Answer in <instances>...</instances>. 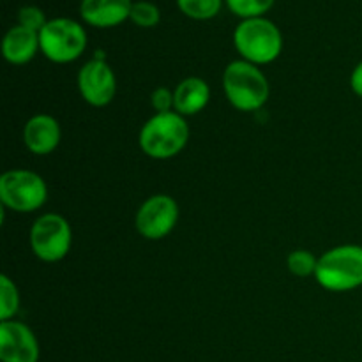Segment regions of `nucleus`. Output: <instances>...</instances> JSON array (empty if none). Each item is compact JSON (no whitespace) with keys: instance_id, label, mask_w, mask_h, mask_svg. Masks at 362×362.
<instances>
[{"instance_id":"obj_1","label":"nucleus","mask_w":362,"mask_h":362,"mask_svg":"<svg viewBox=\"0 0 362 362\" xmlns=\"http://www.w3.org/2000/svg\"><path fill=\"white\" fill-rule=\"evenodd\" d=\"M221 83L230 105L244 113L258 112L271 98V85L264 71L243 59L225 67Z\"/></svg>"},{"instance_id":"obj_2","label":"nucleus","mask_w":362,"mask_h":362,"mask_svg":"<svg viewBox=\"0 0 362 362\" xmlns=\"http://www.w3.org/2000/svg\"><path fill=\"white\" fill-rule=\"evenodd\" d=\"M189 141V126L186 117L177 112L154 113L141 126L138 134V145L147 158L156 161H166L186 148Z\"/></svg>"},{"instance_id":"obj_3","label":"nucleus","mask_w":362,"mask_h":362,"mask_svg":"<svg viewBox=\"0 0 362 362\" xmlns=\"http://www.w3.org/2000/svg\"><path fill=\"white\" fill-rule=\"evenodd\" d=\"M283 34L278 25L265 16L240 20L233 30V46L240 59L255 66H267L283 53Z\"/></svg>"},{"instance_id":"obj_4","label":"nucleus","mask_w":362,"mask_h":362,"mask_svg":"<svg viewBox=\"0 0 362 362\" xmlns=\"http://www.w3.org/2000/svg\"><path fill=\"white\" fill-rule=\"evenodd\" d=\"M315 279L327 292H352L362 286V246L343 244L318 257Z\"/></svg>"},{"instance_id":"obj_5","label":"nucleus","mask_w":362,"mask_h":362,"mask_svg":"<svg viewBox=\"0 0 362 362\" xmlns=\"http://www.w3.org/2000/svg\"><path fill=\"white\" fill-rule=\"evenodd\" d=\"M87 30L73 18H52L39 32L41 53L53 64H71L87 49Z\"/></svg>"},{"instance_id":"obj_6","label":"nucleus","mask_w":362,"mask_h":362,"mask_svg":"<svg viewBox=\"0 0 362 362\" xmlns=\"http://www.w3.org/2000/svg\"><path fill=\"white\" fill-rule=\"evenodd\" d=\"M0 202L4 209L28 214L48 202V186L39 173L30 170H7L0 177Z\"/></svg>"},{"instance_id":"obj_7","label":"nucleus","mask_w":362,"mask_h":362,"mask_svg":"<svg viewBox=\"0 0 362 362\" xmlns=\"http://www.w3.org/2000/svg\"><path fill=\"white\" fill-rule=\"evenodd\" d=\"M28 243L35 258L45 264H57L69 255L73 246V230L64 216L46 212L32 223Z\"/></svg>"},{"instance_id":"obj_8","label":"nucleus","mask_w":362,"mask_h":362,"mask_svg":"<svg viewBox=\"0 0 362 362\" xmlns=\"http://www.w3.org/2000/svg\"><path fill=\"white\" fill-rule=\"evenodd\" d=\"M179 204L170 194H152L138 207L134 228L144 239L161 240L175 230L179 223Z\"/></svg>"},{"instance_id":"obj_9","label":"nucleus","mask_w":362,"mask_h":362,"mask_svg":"<svg viewBox=\"0 0 362 362\" xmlns=\"http://www.w3.org/2000/svg\"><path fill=\"white\" fill-rule=\"evenodd\" d=\"M76 85L81 99L94 108L108 106L117 94V76L103 57H94L80 67Z\"/></svg>"},{"instance_id":"obj_10","label":"nucleus","mask_w":362,"mask_h":362,"mask_svg":"<svg viewBox=\"0 0 362 362\" xmlns=\"http://www.w3.org/2000/svg\"><path fill=\"white\" fill-rule=\"evenodd\" d=\"M41 349L34 331L20 320L0 322V361L39 362Z\"/></svg>"},{"instance_id":"obj_11","label":"nucleus","mask_w":362,"mask_h":362,"mask_svg":"<svg viewBox=\"0 0 362 362\" xmlns=\"http://www.w3.org/2000/svg\"><path fill=\"white\" fill-rule=\"evenodd\" d=\"M23 144L34 156H48L59 148L62 129L59 120L49 113H37L23 126Z\"/></svg>"},{"instance_id":"obj_12","label":"nucleus","mask_w":362,"mask_h":362,"mask_svg":"<svg viewBox=\"0 0 362 362\" xmlns=\"http://www.w3.org/2000/svg\"><path fill=\"white\" fill-rule=\"evenodd\" d=\"M133 0H81L80 18L94 28H113L129 20Z\"/></svg>"},{"instance_id":"obj_13","label":"nucleus","mask_w":362,"mask_h":362,"mask_svg":"<svg viewBox=\"0 0 362 362\" xmlns=\"http://www.w3.org/2000/svg\"><path fill=\"white\" fill-rule=\"evenodd\" d=\"M41 52L39 46V32L28 30L21 25H14L6 32L2 39V55L13 66H23L34 60Z\"/></svg>"},{"instance_id":"obj_14","label":"nucleus","mask_w":362,"mask_h":362,"mask_svg":"<svg viewBox=\"0 0 362 362\" xmlns=\"http://www.w3.org/2000/svg\"><path fill=\"white\" fill-rule=\"evenodd\" d=\"M175 112L182 117L198 115L211 103V87L204 78L187 76L173 88Z\"/></svg>"},{"instance_id":"obj_15","label":"nucleus","mask_w":362,"mask_h":362,"mask_svg":"<svg viewBox=\"0 0 362 362\" xmlns=\"http://www.w3.org/2000/svg\"><path fill=\"white\" fill-rule=\"evenodd\" d=\"M184 16L197 21H207L218 16L225 0H175Z\"/></svg>"},{"instance_id":"obj_16","label":"nucleus","mask_w":362,"mask_h":362,"mask_svg":"<svg viewBox=\"0 0 362 362\" xmlns=\"http://www.w3.org/2000/svg\"><path fill=\"white\" fill-rule=\"evenodd\" d=\"M20 290L9 276H0V322L14 320L20 311Z\"/></svg>"},{"instance_id":"obj_17","label":"nucleus","mask_w":362,"mask_h":362,"mask_svg":"<svg viewBox=\"0 0 362 362\" xmlns=\"http://www.w3.org/2000/svg\"><path fill=\"white\" fill-rule=\"evenodd\" d=\"M318 258L308 250H296L286 258V267L296 278H310L317 272Z\"/></svg>"},{"instance_id":"obj_18","label":"nucleus","mask_w":362,"mask_h":362,"mask_svg":"<svg viewBox=\"0 0 362 362\" xmlns=\"http://www.w3.org/2000/svg\"><path fill=\"white\" fill-rule=\"evenodd\" d=\"M276 0H225L226 7L240 20L265 16L272 9Z\"/></svg>"},{"instance_id":"obj_19","label":"nucleus","mask_w":362,"mask_h":362,"mask_svg":"<svg viewBox=\"0 0 362 362\" xmlns=\"http://www.w3.org/2000/svg\"><path fill=\"white\" fill-rule=\"evenodd\" d=\"M129 21L140 28H152L161 21V11L151 0H136L131 7Z\"/></svg>"},{"instance_id":"obj_20","label":"nucleus","mask_w":362,"mask_h":362,"mask_svg":"<svg viewBox=\"0 0 362 362\" xmlns=\"http://www.w3.org/2000/svg\"><path fill=\"white\" fill-rule=\"evenodd\" d=\"M48 23L45 11L37 6H23L18 11V25L28 28V30L41 32L42 27Z\"/></svg>"},{"instance_id":"obj_21","label":"nucleus","mask_w":362,"mask_h":362,"mask_svg":"<svg viewBox=\"0 0 362 362\" xmlns=\"http://www.w3.org/2000/svg\"><path fill=\"white\" fill-rule=\"evenodd\" d=\"M151 106L156 113H168L175 112V98L173 90L168 87H158L151 94Z\"/></svg>"},{"instance_id":"obj_22","label":"nucleus","mask_w":362,"mask_h":362,"mask_svg":"<svg viewBox=\"0 0 362 362\" xmlns=\"http://www.w3.org/2000/svg\"><path fill=\"white\" fill-rule=\"evenodd\" d=\"M350 88L357 98L362 99V60L354 67L352 74H350Z\"/></svg>"}]
</instances>
